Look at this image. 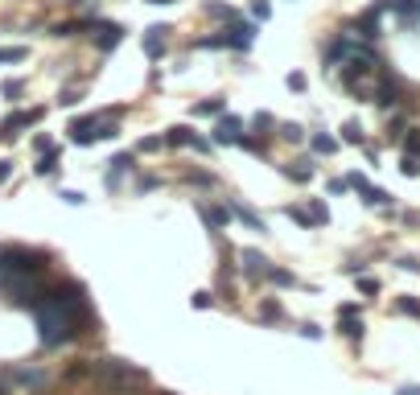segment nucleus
<instances>
[{"mask_svg":"<svg viewBox=\"0 0 420 395\" xmlns=\"http://www.w3.org/2000/svg\"><path fill=\"white\" fill-rule=\"evenodd\" d=\"M8 375H12V387H41L45 383L41 367H8Z\"/></svg>","mask_w":420,"mask_h":395,"instance_id":"13","label":"nucleus"},{"mask_svg":"<svg viewBox=\"0 0 420 395\" xmlns=\"http://www.w3.org/2000/svg\"><path fill=\"white\" fill-rule=\"evenodd\" d=\"M95 136H99V140H115V136H120V124H115V120H103V124L95 128Z\"/></svg>","mask_w":420,"mask_h":395,"instance_id":"35","label":"nucleus"},{"mask_svg":"<svg viewBox=\"0 0 420 395\" xmlns=\"http://www.w3.org/2000/svg\"><path fill=\"white\" fill-rule=\"evenodd\" d=\"M396 264H400V268H404V272H420V260H417V256H400V260H396Z\"/></svg>","mask_w":420,"mask_h":395,"instance_id":"46","label":"nucleus"},{"mask_svg":"<svg viewBox=\"0 0 420 395\" xmlns=\"http://www.w3.org/2000/svg\"><path fill=\"white\" fill-rule=\"evenodd\" d=\"M326 190H330V194H346V190H351V185H346V177H334V181H330V185H326Z\"/></svg>","mask_w":420,"mask_h":395,"instance_id":"50","label":"nucleus"},{"mask_svg":"<svg viewBox=\"0 0 420 395\" xmlns=\"http://www.w3.org/2000/svg\"><path fill=\"white\" fill-rule=\"evenodd\" d=\"M58 103H62V107H74V103H78V91H66V95H62Z\"/></svg>","mask_w":420,"mask_h":395,"instance_id":"53","label":"nucleus"},{"mask_svg":"<svg viewBox=\"0 0 420 395\" xmlns=\"http://www.w3.org/2000/svg\"><path fill=\"white\" fill-rule=\"evenodd\" d=\"M8 177H12V161H8V157H0V185H4Z\"/></svg>","mask_w":420,"mask_h":395,"instance_id":"52","label":"nucleus"},{"mask_svg":"<svg viewBox=\"0 0 420 395\" xmlns=\"http://www.w3.org/2000/svg\"><path fill=\"white\" fill-rule=\"evenodd\" d=\"M161 148H165V140H161V136H144V140L136 144V153H161Z\"/></svg>","mask_w":420,"mask_h":395,"instance_id":"37","label":"nucleus"},{"mask_svg":"<svg viewBox=\"0 0 420 395\" xmlns=\"http://www.w3.org/2000/svg\"><path fill=\"white\" fill-rule=\"evenodd\" d=\"M280 140L301 144V140H305V128H301V124H280Z\"/></svg>","mask_w":420,"mask_h":395,"instance_id":"26","label":"nucleus"},{"mask_svg":"<svg viewBox=\"0 0 420 395\" xmlns=\"http://www.w3.org/2000/svg\"><path fill=\"white\" fill-rule=\"evenodd\" d=\"M239 136H243V120H239V115H231V111H223V115L214 120L210 144H214V148H227V144H239Z\"/></svg>","mask_w":420,"mask_h":395,"instance_id":"4","label":"nucleus"},{"mask_svg":"<svg viewBox=\"0 0 420 395\" xmlns=\"http://www.w3.org/2000/svg\"><path fill=\"white\" fill-rule=\"evenodd\" d=\"M41 115H45V107H33V111H12V115H4L0 120V136H16V132H25V128H33V124H41Z\"/></svg>","mask_w":420,"mask_h":395,"instance_id":"6","label":"nucleus"},{"mask_svg":"<svg viewBox=\"0 0 420 395\" xmlns=\"http://www.w3.org/2000/svg\"><path fill=\"white\" fill-rule=\"evenodd\" d=\"M363 317H338V334L342 338H351V342H363Z\"/></svg>","mask_w":420,"mask_h":395,"instance_id":"18","label":"nucleus"},{"mask_svg":"<svg viewBox=\"0 0 420 395\" xmlns=\"http://www.w3.org/2000/svg\"><path fill=\"white\" fill-rule=\"evenodd\" d=\"M165 33H169V25H148V29H144V41H140V45H144V54H148L153 62L165 54Z\"/></svg>","mask_w":420,"mask_h":395,"instance_id":"11","label":"nucleus"},{"mask_svg":"<svg viewBox=\"0 0 420 395\" xmlns=\"http://www.w3.org/2000/svg\"><path fill=\"white\" fill-rule=\"evenodd\" d=\"M190 136H194V128H186V124H173L161 140L169 144V148H181V144H190Z\"/></svg>","mask_w":420,"mask_h":395,"instance_id":"19","label":"nucleus"},{"mask_svg":"<svg viewBox=\"0 0 420 395\" xmlns=\"http://www.w3.org/2000/svg\"><path fill=\"white\" fill-rule=\"evenodd\" d=\"M371 103L396 107V103H400V78H396V74H379V82L371 87Z\"/></svg>","mask_w":420,"mask_h":395,"instance_id":"7","label":"nucleus"},{"mask_svg":"<svg viewBox=\"0 0 420 395\" xmlns=\"http://www.w3.org/2000/svg\"><path fill=\"white\" fill-rule=\"evenodd\" d=\"M309 144H313V153H318V157H334V153H338V140H334V136H326V132H313V136H309Z\"/></svg>","mask_w":420,"mask_h":395,"instance_id":"20","label":"nucleus"},{"mask_svg":"<svg viewBox=\"0 0 420 395\" xmlns=\"http://www.w3.org/2000/svg\"><path fill=\"white\" fill-rule=\"evenodd\" d=\"M45 264H49V256L37 247H25V243L0 247V276H41Z\"/></svg>","mask_w":420,"mask_h":395,"instance_id":"1","label":"nucleus"},{"mask_svg":"<svg viewBox=\"0 0 420 395\" xmlns=\"http://www.w3.org/2000/svg\"><path fill=\"white\" fill-rule=\"evenodd\" d=\"M58 198H62V202H66V206H82V202H87V198H82V194H78V190H62V194H58Z\"/></svg>","mask_w":420,"mask_h":395,"instance_id":"43","label":"nucleus"},{"mask_svg":"<svg viewBox=\"0 0 420 395\" xmlns=\"http://www.w3.org/2000/svg\"><path fill=\"white\" fill-rule=\"evenodd\" d=\"M239 148H243V153H256V157H268V140H256V136H247V132L239 136Z\"/></svg>","mask_w":420,"mask_h":395,"instance_id":"25","label":"nucleus"},{"mask_svg":"<svg viewBox=\"0 0 420 395\" xmlns=\"http://www.w3.org/2000/svg\"><path fill=\"white\" fill-rule=\"evenodd\" d=\"M301 338H309V342H318V338H322V326H313V321H305V326H301Z\"/></svg>","mask_w":420,"mask_h":395,"instance_id":"45","label":"nucleus"},{"mask_svg":"<svg viewBox=\"0 0 420 395\" xmlns=\"http://www.w3.org/2000/svg\"><path fill=\"white\" fill-rule=\"evenodd\" d=\"M264 280H268V284H276V289H297V276H293L289 268H276V264L268 268V276H264Z\"/></svg>","mask_w":420,"mask_h":395,"instance_id":"21","label":"nucleus"},{"mask_svg":"<svg viewBox=\"0 0 420 395\" xmlns=\"http://www.w3.org/2000/svg\"><path fill=\"white\" fill-rule=\"evenodd\" d=\"M359 194H363V202H367V206H379V210H388V206H392V194H388V190H379V185H371V181H367Z\"/></svg>","mask_w":420,"mask_h":395,"instance_id":"16","label":"nucleus"},{"mask_svg":"<svg viewBox=\"0 0 420 395\" xmlns=\"http://www.w3.org/2000/svg\"><path fill=\"white\" fill-rule=\"evenodd\" d=\"M0 395H12V375H8V367H0Z\"/></svg>","mask_w":420,"mask_h":395,"instance_id":"47","label":"nucleus"},{"mask_svg":"<svg viewBox=\"0 0 420 395\" xmlns=\"http://www.w3.org/2000/svg\"><path fill=\"white\" fill-rule=\"evenodd\" d=\"M396 313H404V317H420V301L417 297H400V301H396Z\"/></svg>","mask_w":420,"mask_h":395,"instance_id":"27","label":"nucleus"},{"mask_svg":"<svg viewBox=\"0 0 420 395\" xmlns=\"http://www.w3.org/2000/svg\"><path fill=\"white\" fill-rule=\"evenodd\" d=\"M223 111H227V99H219V95H214V99H198V103H194V115H198V120H219Z\"/></svg>","mask_w":420,"mask_h":395,"instance_id":"14","label":"nucleus"},{"mask_svg":"<svg viewBox=\"0 0 420 395\" xmlns=\"http://www.w3.org/2000/svg\"><path fill=\"white\" fill-rule=\"evenodd\" d=\"M95 124H99V120H95V115H74V120H70V128H66V132H91V128H95Z\"/></svg>","mask_w":420,"mask_h":395,"instance_id":"34","label":"nucleus"},{"mask_svg":"<svg viewBox=\"0 0 420 395\" xmlns=\"http://www.w3.org/2000/svg\"><path fill=\"white\" fill-rule=\"evenodd\" d=\"M256 41V25L247 21H231V29H219L214 37H202L198 49H235V54H247Z\"/></svg>","mask_w":420,"mask_h":395,"instance_id":"3","label":"nucleus"},{"mask_svg":"<svg viewBox=\"0 0 420 395\" xmlns=\"http://www.w3.org/2000/svg\"><path fill=\"white\" fill-rule=\"evenodd\" d=\"M396 395H420V387H400Z\"/></svg>","mask_w":420,"mask_h":395,"instance_id":"54","label":"nucleus"},{"mask_svg":"<svg viewBox=\"0 0 420 395\" xmlns=\"http://www.w3.org/2000/svg\"><path fill=\"white\" fill-rule=\"evenodd\" d=\"M342 144H363V124L359 120H346L342 124Z\"/></svg>","mask_w":420,"mask_h":395,"instance_id":"24","label":"nucleus"},{"mask_svg":"<svg viewBox=\"0 0 420 395\" xmlns=\"http://www.w3.org/2000/svg\"><path fill=\"white\" fill-rule=\"evenodd\" d=\"M190 148H194V153H210L214 144H210L206 136H198V132H194V136H190Z\"/></svg>","mask_w":420,"mask_h":395,"instance_id":"42","label":"nucleus"},{"mask_svg":"<svg viewBox=\"0 0 420 395\" xmlns=\"http://www.w3.org/2000/svg\"><path fill=\"white\" fill-rule=\"evenodd\" d=\"M33 321H37V338H41V346L45 350H58V346H70L74 338H78V330L54 309V305H45V309H37L33 313Z\"/></svg>","mask_w":420,"mask_h":395,"instance_id":"2","label":"nucleus"},{"mask_svg":"<svg viewBox=\"0 0 420 395\" xmlns=\"http://www.w3.org/2000/svg\"><path fill=\"white\" fill-rule=\"evenodd\" d=\"M359 293L375 297V293H379V280H375V276H359Z\"/></svg>","mask_w":420,"mask_h":395,"instance_id":"41","label":"nucleus"},{"mask_svg":"<svg viewBox=\"0 0 420 395\" xmlns=\"http://www.w3.org/2000/svg\"><path fill=\"white\" fill-rule=\"evenodd\" d=\"M0 91H4V99H16V95L25 91V82H21V78H4V87H0Z\"/></svg>","mask_w":420,"mask_h":395,"instance_id":"38","label":"nucleus"},{"mask_svg":"<svg viewBox=\"0 0 420 395\" xmlns=\"http://www.w3.org/2000/svg\"><path fill=\"white\" fill-rule=\"evenodd\" d=\"M186 185H214V173H206V169H190V173H186Z\"/></svg>","mask_w":420,"mask_h":395,"instance_id":"29","label":"nucleus"},{"mask_svg":"<svg viewBox=\"0 0 420 395\" xmlns=\"http://www.w3.org/2000/svg\"><path fill=\"white\" fill-rule=\"evenodd\" d=\"M148 4H177V0H148Z\"/></svg>","mask_w":420,"mask_h":395,"instance_id":"55","label":"nucleus"},{"mask_svg":"<svg viewBox=\"0 0 420 395\" xmlns=\"http://www.w3.org/2000/svg\"><path fill=\"white\" fill-rule=\"evenodd\" d=\"M280 173H285L289 181L305 185V181H313V161H293V165H280Z\"/></svg>","mask_w":420,"mask_h":395,"instance_id":"15","label":"nucleus"},{"mask_svg":"<svg viewBox=\"0 0 420 395\" xmlns=\"http://www.w3.org/2000/svg\"><path fill=\"white\" fill-rule=\"evenodd\" d=\"M214 305V293H194V309H210Z\"/></svg>","mask_w":420,"mask_h":395,"instance_id":"44","label":"nucleus"},{"mask_svg":"<svg viewBox=\"0 0 420 395\" xmlns=\"http://www.w3.org/2000/svg\"><path fill=\"white\" fill-rule=\"evenodd\" d=\"M252 128H256V132H268V128H276L272 111H256V115H252Z\"/></svg>","mask_w":420,"mask_h":395,"instance_id":"33","label":"nucleus"},{"mask_svg":"<svg viewBox=\"0 0 420 395\" xmlns=\"http://www.w3.org/2000/svg\"><path fill=\"white\" fill-rule=\"evenodd\" d=\"M157 185H161V177H153V173L136 177V194H148V190H157Z\"/></svg>","mask_w":420,"mask_h":395,"instance_id":"39","label":"nucleus"},{"mask_svg":"<svg viewBox=\"0 0 420 395\" xmlns=\"http://www.w3.org/2000/svg\"><path fill=\"white\" fill-rule=\"evenodd\" d=\"M107 165H111V169L103 173V185H107V190H120L124 173H132V169H136V153H115Z\"/></svg>","mask_w":420,"mask_h":395,"instance_id":"8","label":"nucleus"},{"mask_svg":"<svg viewBox=\"0 0 420 395\" xmlns=\"http://www.w3.org/2000/svg\"><path fill=\"white\" fill-rule=\"evenodd\" d=\"M25 58H29L25 45H4V49H0V62H25Z\"/></svg>","mask_w":420,"mask_h":395,"instance_id":"32","label":"nucleus"},{"mask_svg":"<svg viewBox=\"0 0 420 395\" xmlns=\"http://www.w3.org/2000/svg\"><path fill=\"white\" fill-rule=\"evenodd\" d=\"M239 260H243V276H247V280H264L268 268H272V260H268L264 251H256V247H243Z\"/></svg>","mask_w":420,"mask_h":395,"instance_id":"9","label":"nucleus"},{"mask_svg":"<svg viewBox=\"0 0 420 395\" xmlns=\"http://www.w3.org/2000/svg\"><path fill=\"white\" fill-rule=\"evenodd\" d=\"M91 37H95V49H99V54H111V49L124 41V29H120L115 21H95V25H91Z\"/></svg>","mask_w":420,"mask_h":395,"instance_id":"5","label":"nucleus"},{"mask_svg":"<svg viewBox=\"0 0 420 395\" xmlns=\"http://www.w3.org/2000/svg\"><path fill=\"white\" fill-rule=\"evenodd\" d=\"M33 148H37V153H49V148H54V140H49V136H33Z\"/></svg>","mask_w":420,"mask_h":395,"instance_id":"49","label":"nucleus"},{"mask_svg":"<svg viewBox=\"0 0 420 395\" xmlns=\"http://www.w3.org/2000/svg\"><path fill=\"white\" fill-rule=\"evenodd\" d=\"M305 214H309V223H313V227H326V223H330V206H326L322 198H313V202L305 206Z\"/></svg>","mask_w":420,"mask_h":395,"instance_id":"22","label":"nucleus"},{"mask_svg":"<svg viewBox=\"0 0 420 395\" xmlns=\"http://www.w3.org/2000/svg\"><path fill=\"white\" fill-rule=\"evenodd\" d=\"M252 16H256V21H268V16H272V4H268V0H252Z\"/></svg>","mask_w":420,"mask_h":395,"instance_id":"40","label":"nucleus"},{"mask_svg":"<svg viewBox=\"0 0 420 395\" xmlns=\"http://www.w3.org/2000/svg\"><path fill=\"white\" fill-rule=\"evenodd\" d=\"M289 91H305V74H301V70L289 74Z\"/></svg>","mask_w":420,"mask_h":395,"instance_id":"48","label":"nucleus"},{"mask_svg":"<svg viewBox=\"0 0 420 395\" xmlns=\"http://www.w3.org/2000/svg\"><path fill=\"white\" fill-rule=\"evenodd\" d=\"M157 395H173V392H157Z\"/></svg>","mask_w":420,"mask_h":395,"instance_id":"56","label":"nucleus"},{"mask_svg":"<svg viewBox=\"0 0 420 395\" xmlns=\"http://www.w3.org/2000/svg\"><path fill=\"white\" fill-rule=\"evenodd\" d=\"M260 317H264V321H280V317H285L280 301H264V305H260Z\"/></svg>","mask_w":420,"mask_h":395,"instance_id":"31","label":"nucleus"},{"mask_svg":"<svg viewBox=\"0 0 420 395\" xmlns=\"http://www.w3.org/2000/svg\"><path fill=\"white\" fill-rule=\"evenodd\" d=\"M400 173H404V177H417V173H420V157L404 153V161H400Z\"/></svg>","mask_w":420,"mask_h":395,"instance_id":"36","label":"nucleus"},{"mask_svg":"<svg viewBox=\"0 0 420 395\" xmlns=\"http://www.w3.org/2000/svg\"><path fill=\"white\" fill-rule=\"evenodd\" d=\"M285 214L297 223V227H305V231H313V223H309V214H305V206H285Z\"/></svg>","mask_w":420,"mask_h":395,"instance_id":"30","label":"nucleus"},{"mask_svg":"<svg viewBox=\"0 0 420 395\" xmlns=\"http://www.w3.org/2000/svg\"><path fill=\"white\" fill-rule=\"evenodd\" d=\"M95 21H62V25H54V37H78L82 29H91Z\"/></svg>","mask_w":420,"mask_h":395,"instance_id":"23","label":"nucleus"},{"mask_svg":"<svg viewBox=\"0 0 420 395\" xmlns=\"http://www.w3.org/2000/svg\"><path fill=\"white\" fill-rule=\"evenodd\" d=\"M58 161H62V148H49V153H41V161L33 165V169H37V177H54V173H58Z\"/></svg>","mask_w":420,"mask_h":395,"instance_id":"17","label":"nucleus"},{"mask_svg":"<svg viewBox=\"0 0 420 395\" xmlns=\"http://www.w3.org/2000/svg\"><path fill=\"white\" fill-rule=\"evenodd\" d=\"M206 12H210V16H219V21H239V12H235L231 4H206Z\"/></svg>","mask_w":420,"mask_h":395,"instance_id":"28","label":"nucleus"},{"mask_svg":"<svg viewBox=\"0 0 420 395\" xmlns=\"http://www.w3.org/2000/svg\"><path fill=\"white\" fill-rule=\"evenodd\" d=\"M227 210H231V214H235L243 227H252V231H260V235L268 231V223H264V218H260V214H256V210L243 202V198H227Z\"/></svg>","mask_w":420,"mask_h":395,"instance_id":"10","label":"nucleus"},{"mask_svg":"<svg viewBox=\"0 0 420 395\" xmlns=\"http://www.w3.org/2000/svg\"><path fill=\"white\" fill-rule=\"evenodd\" d=\"M338 317H359V305H355V301H346V305H338Z\"/></svg>","mask_w":420,"mask_h":395,"instance_id":"51","label":"nucleus"},{"mask_svg":"<svg viewBox=\"0 0 420 395\" xmlns=\"http://www.w3.org/2000/svg\"><path fill=\"white\" fill-rule=\"evenodd\" d=\"M198 214H202V223H206L210 231H227L231 218H235V214L227 210V202H223V206H198Z\"/></svg>","mask_w":420,"mask_h":395,"instance_id":"12","label":"nucleus"}]
</instances>
